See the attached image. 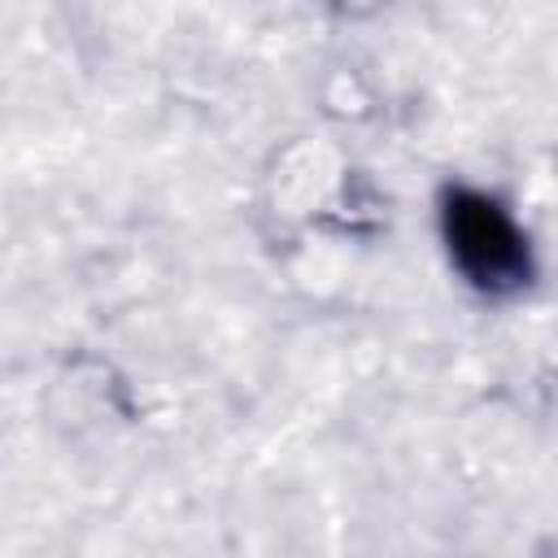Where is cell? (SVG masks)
I'll use <instances>...</instances> for the list:
<instances>
[{
    "label": "cell",
    "mask_w": 558,
    "mask_h": 558,
    "mask_svg": "<svg viewBox=\"0 0 558 558\" xmlns=\"http://www.w3.org/2000/svg\"><path fill=\"white\" fill-rule=\"evenodd\" d=\"M445 240L458 257V266L480 283V288H514L527 275V248L514 222L475 192H453L445 209Z\"/></svg>",
    "instance_id": "cell-1"
}]
</instances>
